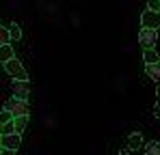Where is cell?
<instances>
[{"label":"cell","mask_w":160,"mask_h":155,"mask_svg":"<svg viewBox=\"0 0 160 155\" xmlns=\"http://www.w3.org/2000/svg\"><path fill=\"white\" fill-rule=\"evenodd\" d=\"M138 43L143 45V50H154L156 43H158V30L141 28V32H138Z\"/></svg>","instance_id":"obj_3"},{"label":"cell","mask_w":160,"mask_h":155,"mask_svg":"<svg viewBox=\"0 0 160 155\" xmlns=\"http://www.w3.org/2000/svg\"><path fill=\"white\" fill-rule=\"evenodd\" d=\"M28 125V116H20V119H13V127H15V134L22 136V131L26 129Z\"/></svg>","instance_id":"obj_12"},{"label":"cell","mask_w":160,"mask_h":155,"mask_svg":"<svg viewBox=\"0 0 160 155\" xmlns=\"http://www.w3.org/2000/svg\"><path fill=\"white\" fill-rule=\"evenodd\" d=\"M158 13H160V11H158Z\"/></svg>","instance_id":"obj_21"},{"label":"cell","mask_w":160,"mask_h":155,"mask_svg":"<svg viewBox=\"0 0 160 155\" xmlns=\"http://www.w3.org/2000/svg\"><path fill=\"white\" fill-rule=\"evenodd\" d=\"M141 26L143 28H152V30H158L160 28V13L158 11H143L141 15Z\"/></svg>","instance_id":"obj_6"},{"label":"cell","mask_w":160,"mask_h":155,"mask_svg":"<svg viewBox=\"0 0 160 155\" xmlns=\"http://www.w3.org/2000/svg\"><path fill=\"white\" fill-rule=\"evenodd\" d=\"M22 147V136L20 134H9V136H0V149H7V151H18Z\"/></svg>","instance_id":"obj_5"},{"label":"cell","mask_w":160,"mask_h":155,"mask_svg":"<svg viewBox=\"0 0 160 155\" xmlns=\"http://www.w3.org/2000/svg\"><path fill=\"white\" fill-rule=\"evenodd\" d=\"M143 60H145V65H156L160 63V56L156 50H143Z\"/></svg>","instance_id":"obj_9"},{"label":"cell","mask_w":160,"mask_h":155,"mask_svg":"<svg viewBox=\"0 0 160 155\" xmlns=\"http://www.w3.org/2000/svg\"><path fill=\"white\" fill-rule=\"evenodd\" d=\"M2 67H4V71H7V76H9V78H13V80H22V82H28L26 69H24V65H22L18 58H11V60H7Z\"/></svg>","instance_id":"obj_1"},{"label":"cell","mask_w":160,"mask_h":155,"mask_svg":"<svg viewBox=\"0 0 160 155\" xmlns=\"http://www.w3.org/2000/svg\"><path fill=\"white\" fill-rule=\"evenodd\" d=\"M9 134H15L13 121H11V123H7V125H2V134H0V136H9Z\"/></svg>","instance_id":"obj_16"},{"label":"cell","mask_w":160,"mask_h":155,"mask_svg":"<svg viewBox=\"0 0 160 155\" xmlns=\"http://www.w3.org/2000/svg\"><path fill=\"white\" fill-rule=\"evenodd\" d=\"M147 7H149V11H160V0H149Z\"/></svg>","instance_id":"obj_18"},{"label":"cell","mask_w":160,"mask_h":155,"mask_svg":"<svg viewBox=\"0 0 160 155\" xmlns=\"http://www.w3.org/2000/svg\"><path fill=\"white\" fill-rule=\"evenodd\" d=\"M143 147V136L138 134V131H134L128 136V151H136V149H141Z\"/></svg>","instance_id":"obj_7"},{"label":"cell","mask_w":160,"mask_h":155,"mask_svg":"<svg viewBox=\"0 0 160 155\" xmlns=\"http://www.w3.org/2000/svg\"><path fill=\"white\" fill-rule=\"evenodd\" d=\"M154 114L160 116V84H158V88H156V108H154Z\"/></svg>","instance_id":"obj_17"},{"label":"cell","mask_w":160,"mask_h":155,"mask_svg":"<svg viewBox=\"0 0 160 155\" xmlns=\"http://www.w3.org/2000/svg\"><path fill=\"white\" fill-rule=\"evenodd\" d=\"M0 155H13V151H7V149H0Z\"/></svg>","instance_id":"obj_19"},{"label":"cell","mask_w":160,"mask_h":155,"mask_svg":"<svg viewBox=\"0 0 160 155\" xmlns=\"http://www.w3.org/2000/svg\"><path fill=\"white\" fill-rule=\"evenodd\" d=\"M4 110L13 116V119H20V116H28V101H20L15 97H11L9 101L4 103Z\"/></svg>","instance_id":"obj_2"},{"label":"cell","mask_w":160,"mask_h":155,"mask_svg":"<svg viewBox=\"0 0 160 155\" xmlns=\"http://www.w3.org/2000/svg\"><path fill=\"white\" fill-rule=\"evenodd\" d=\"M11 91H13V97L20 99V101H28V95H30V84L22 82V80H13L11 82Z\"/></svg>","instance_id":"obj_4"},{"label":"cell","mask_w":160,"mask_h":155,"mask_svg":"<svg viewBox=\"0 0 160 155\" xmlns=\"http://www.w3.org/2000/svg\"><path fill=\"white\" fill-rule=\"evenodd\" d=\"M119 155H128V149H123V151H119Z\"/></svg>","instance_id":"obj_20"},{"label":"cell","mask_w":160,"mask_h":155,"mask_svg":"<svg viewBox=\"0 0 160 155\" xmlns=\"http://www.w3.org/2000/svg\"><path fill=\"white\" fill-rule=\"evenodd\" d=\"M145 155H160V142L152 140L145 144Z\"/></svg>","instance_id":"obj_13"},{"label":"cell","mask_w":160,"mask_h":155,"mask_svg":"<svg viewBox=\"0 0 160 155\" xmlns=\"http://www.w3.org/2000/svg\"><path fill=\"white\" fill-rule=\"evenodd\" d=\"M11 121H13V116H11L7 110H2V112H0V125H7V123H11Z\"/></svg>","instance_id":"obj_15"},{"label":"cell","mask_w":160,"mask_h":155,"mask_svg":"<svg viewBox=\"0 0 160 155\" xmlns=\"http://www.w3.org/2000/svg\"><path fill=\"white\" fill-rule=\"evenodd\" d=\"M145 71H147V76L152 78L154 82L160 84V63H156V65H145Z\"/></svg>","instance_id":"obj_10"},{"label":"cell","mask_w":160,"mask_h":155,"mask_svg":"<svg viewBox=\"0 0 160 155\" xmlns=\"http://www.w3.org/2000/svg\"><path fill=\"white\" fill-rule=\"evenodd\" d=\"M11 58H15L11 43H7V45H0V63L4 65V63H7V60H11Z\"/></svg>","instance_id":"obj_8"},{"label":"cell","mask_w":160,"mask_h":155,"mask_svg":"<svg viewBox=\"0 0 160 155\" xmlns=\"http://www.w3.org/2000/svg\"><path fill=\"white\" fill-rule=\"evenodd\" d=\"M11 39H9V30L4 26H0V45H7Z\"/></svg>","instance_id":"obj_14"},{"label":"cell","mask_w":160,"mask_h":155,"mask_svg":"<svg viewBox=\"0 0 160 155\" xmlns=\"http://www.w3.org/2000/svg\"><path fill=\"white\" fill-rule=\"evenodd\" d=\"M7 30H9V39H11V41H20V39H22V28H20V24L13 22V24H9Z\"/></svg>","instance_id":"obj_11"}]
</instances>
